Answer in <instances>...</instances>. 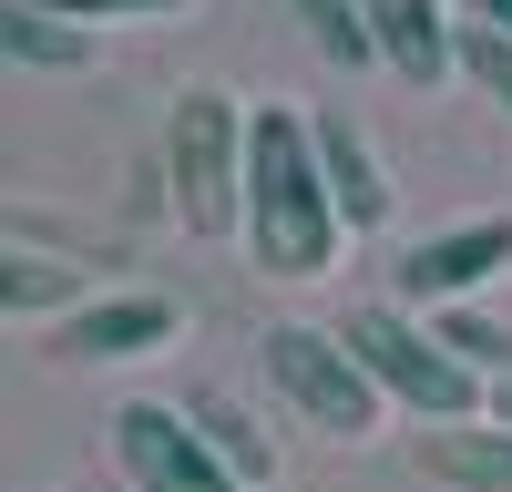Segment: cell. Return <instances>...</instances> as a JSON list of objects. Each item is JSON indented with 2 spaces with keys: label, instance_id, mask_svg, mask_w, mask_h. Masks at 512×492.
I'll use <instances>...</instances> for the list:
<instances>
[{
  "label": "cell",
  "instance_id": "1",
  "mask_svg": "<svg viewBox=\"0 0 512 492\" xmlns=\"http://www.w3.org/2000/svg\"><path fill=\"white\" fill-rule=\"evenodd\" d=\"M338 246H349V216H338V195H328L318 123L267 103L246 123V257L267 277H328Z\"/></svg>",
  "mask_w": 512,
  "mask_h": 492
},
{
  "label": "cell",
  "instance_id": "2",
  "mask_svg": "<svg viewBox=\"0 0 512 492\" xmlns=\"http://www.w3.org/2000/svg\"><path fill=\"white\" fill-rule=\"evenodd\" d=\"M338 339L359 349V369L379 380V400H400V410H420V421H441V431H451V421H482L492 380L451 359L441 318H410V308H390V298H369V308L338 318Z\"/></svg>",
  "mask_w": 512,
  "mask_h": 492
},
{
  "label": "cell",
  "instance_id": "3",
  "mask_svg": "<svg viewBox=\"0 0 512 492\" xmlns=\"http://www.w3.org/2000/svg\"><path fill=\"white\" fill-rule=\"evenodd\" d=\"M246 123L216 82L175 93L164 113V195H175L185 236H246Z\"/></svg>",
  "mask_w": 512,
  "mask_h": 492
},
{
  "label": "cell",
  "instance_id": "4",
  "mask_svg": "<svg viewBox=\"0 0 512 492\" xmlns=\"http://www.w3.org/2000/svg\"><path fill=\"white\" fill-rule=\"evenodd\" d=\"M256 359H267V380H277V400L297 410V421H318L328 441H369L379 431V380L359 369V349L338 339V328H308V318H277L267 339H256Z\"/></svg>",
  "mask_w": 512,
  "mask_h": 492
},
{
  "label": "cell",
  "instance_id": "5",
  "mask_svg": "<svg viewBox=\"0 0 512 492\" xmlns=\"http://www.w3.org/2000/svg\"><path fill=\"white\" fill-rule=\"evenodd\" d=\"M113 451H123V482L134 492H246L216 451H205L195 410H164V400H123L113 410Z\"/></svg>",
  "mask_w": 512,
  "mask_h": 492
},
{
  "label": "cell",
  "instance_id": "6",
  "mask_svg": "<svg viewBox=\"0 0 512 492\" xmlns=\"http://www.w3.org/2000/svg\"><path fill=\"white\" fill-rule=\"evenodd\" d=\"M502 267H512V216H472V226H441V236H420L400 257V298L410 308H461Z\"/></svg>",
  "mask_w": 512,
  "mask_h": 492
},
{
  "label": "cell",
  "instance_id": "7",
  "mask_svg": "<svg viewBox=\"0 0 512 492\" xmlns=\"http://www.w3.org/2000/svg\"><path fill=\"white\" fill-rule=\"evenodd\" d=\"M359 21H369L379 62H390L410 93H431V82L461 72V21H451V0H359Z\"/></svg>",
  "mask_w": 512,
  "mask_h": 492
},
{
  "label": "cell",
  "instance_id": "8",
  "mask_svg": "<svg viewBox=\"0 0 512 492\" xmlns=\"http://www.w3.org/2000/svg\"><path fill=\"white\" fill-rule=\"evenodd\" d=\"M185 328V308L175 298H93V308H72L62 328H52V359H82V369H103V359H144V349H164Z\"/></svg>",
  "mask_w": 512,
  "mask_h": 492
},
{
  "label": "cell",
  "instance_id": "9",
  "mask_svg": "<svg viewBox=\"0 0 512 492\" xmlns=\"http://www.w3.org/2000/svg\"><path fill=\"white\" fill-rule=\"evenodd\" d=\"M318 164H328V195H338V216H349V236L390 226V164L369 154V134L349 113H318Z\"/></svg>",
  "mask_w": 512,
  "mask_h": 492
},
{
  "label": "cell",
  "instance_id": "10",
  "mask_svg": "<svg viewBox=\"0 0 512 492\" xmlns=\"http://www.w3.org/2000/svg\"><path fill=\"white\" fill-rule=\"evenodd\" d=\"M420 462H431L451 492H512V431L502 421H451L420 441Z\"/></svg>",
  "mask_w": 512,
  "mask_h": 492
},
{
  "label": "cell",
  "instance_id": "11",
  "mask_svg": "<svg viewBox=\"0 0 512 492\" xmlns=\"http://www.w3.org/2000/svg\"><path fill=\"white\" fill-rule=\"evenodd\" d=\"M0 52H11L21 72H82V62H93V31L31 11V0H11V11H0Z\"/></svg>",
  "mask_w": 512,
  "mask_h": 492
},
{
  "label": "cell",
  "instance_id": "12",
  "mask_svg": "<svg viewBox=\"0 0 512 492\" xmlns=\"http://www.w3.org/2000/svg\"><path fill=\"white\" fill-rule=\"evenodd\" d=\"M185 410H195V431H205V451H216V462H226V472H236L246 492H256V482L277 472V451H267V431H256V421H246V410H236L226 390H195Z\"/></svg>",
  "mask_w": 512,
  "mask_h": 492
},
{
  "label": "cell",
  "instance_id": "13",
  "mask_svg": "<svg viewBox=\"0 0 512 492\" xmlns=\"http://www.w3.org/2000/svg\"><path fill=\"white\" fill-rule=\"evenodd\" d=\"M93 308V298H82V267H52V257H0V308Z\"/></svg>",
  "mask_w": 512,
  "mask_h": 492
},
{
  "label": "cell",
  "instance_id": "14",
  "mask_svg": "<svg viewBox=\"0 0 512 492\" xmlns=\"http://www.w3.org/2000/svg\"><path fill=\"white\" fill-rule=\"evenodd\" d=\"M297 21H308V41L328 62H379V41H369V21H359V0H297Z\"/></svg>",
  "mask_w": 512,
  "mask_h": 492
},
{
  "label": "cell",
  "instance_id": "15",
  "mask_svg": "<svg viewBox=\"0 0 512 492\" xmlns=\"http://www.w3.org/2000/svg\"><path fill=\"white\" fill-rule=\"evenodd\" d=\"M461 82H472L482 103H502V113H512V31L461 21Z\"/></svg>",
  "mask_w": 512,
  "mask_h": 492
},
{
  "label": "cell",
  "instance_id": "16",
  "mask_svg": "<svg viewBox=\"0 0 512 492\" xmlns=\"http://www.w3.org/2000/svg\"><path fill=\"white\" fill-rule=\"evenodd\" d=\"M441 339H451V359H461V369H482V380H492L502 349H512L502 328H492V318H472V308H441Z\"/></svg>",
  "mask_w": 512,
  "mask_h": 492
},
{
  "label": "cell",
  "instance_id": "17",
  "mask_svg": "<svg viewBox=\"0 0 512 492\" xmlns=\"http://www.w3.org/2000/svg\"><path fill=\"white\" fill-rule=\"evenodd\" d=\"M31 11H52V21H164V11H185V0H31Z\"/></svg>",
  "mask_w": 512,
  "mask_h": 492
},
{
  "label": "cell",
  "instance_id": "18",
  "mask_svg": "<svg viewBox=\"0 0 512 492\" xmlns=\"http://www.w3.org/2000/svg\"><path fill=\"white\" fill-rule=\"evenodd\" d=\"M461 21H482V31H512V0H451Z\"/></svg>",
  "mask_w": 512,
  "mask_h": 492
},
{
  "label": "cell",
  "instance_id": "19",
  "mask_svg": "<svg viewBox=\"0 0 512 492\" xmlns=\"http://www.w3.org/2000/svg\"><path fill=\"white\" fill-rule=\"evenodd\" d=\"M492 421H502V431H512V380H502V390H492Z\"/></svg>",
  "mask_w": 512,
  "mask_h": 492
}]
</instances>
